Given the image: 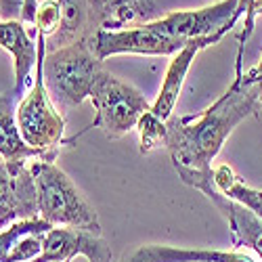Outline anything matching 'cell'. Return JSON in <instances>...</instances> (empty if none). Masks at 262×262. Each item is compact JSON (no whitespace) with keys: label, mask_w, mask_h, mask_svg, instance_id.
<instances>
[{"label":"cell","mask_w":262,"mask_h":262,"mask_svg":"<svg viewBox=\"0 0 262 262\" xmlns=\"http://www.w3.org/2000/svg\"><path fill=\"white\" fill-rule=\"evenodd\" d=\"M122 262H256L246 252L183 250L172 246H141L124 256Z\"/></svg>","instance_id":"cell-13"},{"label":"cell","mask_w":262,"mask_h":262,"mask_svg":"<svg viewBox=\"0 0 262 262\" xmlns=\"http://www.w3.org/2000/svg\"><path fill=\"white\" fill-rule=\"evenodd\" d=\"M137 130H139V139H141V154H151V151H156L160 147H166L168 126L164 120L151 114V109L141 116Z\"/></svg>","instance_id":"cell-17"},{"label":"cell","mask_w":262,"mask_h":262,"mask_svg":"<svg viewBox=\"0 0 262 262\" xmlns=\"http://www.w3.org/2000/svg\"><path fill=\"white\" fill-rule=\"evenodd\" d=\"M0 49L13 57V68H15L13 95L24 97L28 93V86L32 89L34 84L32 70H36L38 63V42L32 40V34L19 19L13 21L0 19Z\"/></svg>","instance_id":"cell-9"},{"label":"cell","mask_w":262,"mask_h":262,"mask_svg":"<svg viewBox=\"0 0 262 262\" xmlns=\"http://www.w3.org/2000/svg\"><path fill=\"white\" fill-rule=\"evenodd\" d=\"M214 183L223 195H227L229 200H233L237 204L246 206L262 221V191L248 187L244 183V179L239 177L231 166H227V164L216 166L214 168Z\"/></svg>","instance_id":"cell-16"},{"label":"cell","mask_w":262,"mask_h":262,"mask_svg":"<svg viewBox=\"0 0 262 262\" xmlns=\"http://www.w3.org/2000/svg\"><path fill=\"white\" fill-rule=\"evenodd\" d=\"M260 112L256 86L244 80V63L237 59L235 80L229 91L198 116H170L166 122V149L174 168L212 174V160L223 149L229 135L246 118Z\"/></svg>","instance_id":"cell-1"},{"label":"cell","mask_w":262,"mask_h":262,"mask_svg":"<svg viewBox=\"0 0 262 262\" xmlns=\"http://www.w3.org/2000/svg\"><path fill=\"white\" fill-rule=\"evenodd\" d=\"M38 42V63L32 89L21 97L17 103V126L24 141L36 149H59L63 145L65 120L53 105L47 86H45V72H42V61L47 55V36L36 34Z\"/></svg>","instance_id":"cell-4"},{"label":"cell","mask_w":262,"mask_h":262,"mask_svg":"<svg viewBox=\"0 0 262 262\" xmlns=\"http://www.w3.org/2000/svg\"><path fill=\"white\" fill-rule=\"evenodd\" d=\"M76 260H78V258H74V260H70V262H76ZM86 262H89V260H86Z\"/></svg>","instance_id":"cell-24"},{"label":"cell","mask_w":262,"mask_h":262,"mask_svg":"<svg viewBox=\"0 0 262 262\" xmlns=\"http://www.w3.org/2000/svg\"><path fill=\"white\" fill-rule=\"evenodd\" d=\"M248 82V80H246ZM254 86H256V97H258V107L262 112V78H256V80H250Z\"/></svg>","instance_id":"cell-23"},{"label":"cell","mask_w":262,"mask_h":262,"mask_svg":"<svg viewBox=\"0 0 262 262\" xmlns=\"http://www.w3.org/2000/svg\"><path fill=\"white\" fill-rule=\"evenodd\" d=\"M221 212L231 231V242L235 248H250L258 254L262 262V221L246 206L229 200L227 195H221L216 202H212Z\"/></svg>","instance_id":"cell-14"},{"label":"cell","mask_w":262,"mask_h":262,"mask_svg":"<svg viewBox=\"0 0 262 262\" xmlns=\"http://www.w3.org/2000/svg\"><path fill=\"white\" fill-rule=\"evenodd\" d=\"M61 26L51 38H47V53L70 47L80 40L95 38V32L91 28L89 0H61Z\"/></svg>","instance_id":"cell-15"},{"label":"cell","mask_w":262,"mask_h":262,"mask_svg":"<svg viewBox=\"0 0 262 262\" xmlns=\"http://www.w3.org/2000/svg\"><path fill=\"white\" fill-rule=\"evenodd\" d=\"M80 256L89 262H112V248L101 235L82 229L53 227L45 235V250L34 262H70Z\"/></svg>","instance_id":"cell-8"},{"label":"cell","mask_w":262,"mask_h":262,"mask_svg":"<svg viewBox=\"0 0 262 262\" xmlns=\"http://www.w3.org/2000/svg\"><path fill=\"white\" fill-rule=\"evenodd\" d=\"M89 13L91 28L97 34L99 30L114 32L156 21L158 5L154 0H89Z\"/></svg>","instance_id":"cell-10"},{"label":"cell","mask_w":262,"mask_h":262,"mask_svg":"<svg viewBox=\"0 0 262 262\" xmlns=\"http://www.w3.org/2000/svg\"><path fill=\"white\" fill-rule=\"evenodd\" d=\"M61 0H40L36 9V34L51 38L61 26Z\"/></svg>","instance_id":"cell-19"},{"label":"cell","mask_w":262,"mask_h":262,"mask_svg":"<svg viewBox=\"0 0 262 262\" xmlns=\"http://www.w3.org/2000/svg\"><path fill=\"white\" fill-rule=\"evenodd\" d=\"M256 78H262V59H260V63L256 65V68L254 70H250L248 74H244V80H256Z\"/></svg>","instance_id":"cell-22"},{"label":"cell","mask_w":262,"mask_h":262,"mask_svg":"<svg viewBox=\"0 0 262 262\" xmlns=\"http://www.w3.org/2000/svg\"><path fill=\"white\" fill-rule=\"evenodd\" d=\"M89 99L97 112L93 128L99 126L112 141L122 139L130 130H135L141 116L151 109V103L139 89L116 78L105 68L97 76Z\"/></svg>","instance_id":"cell-5"},{"label":"cell","mask_w":262,"mask_h":262,"mask_svg":"<svg viewBox=\"0 0 262 262\" xmlns=\"http://www.w3.org/2000/svg\"><path fill=\"white\" fill-rule=\"evenodd\" d=\"M30 170L36 183L40 218L53 227L82 229L101 235V223L95 208L61 168L47 160H32Z\"/></svg>","instance_id":"cell-3"},{"label":"cell","mask_w":262,"mask_h":262,"mask_svg":"<svg viewBox=\"0 0 262 262\" xmlns=\"http://www.w3.org/2000/svg\"><path fill=\"white\" fill-rule=\"evenodd\" d=\"M15 95H0V158L7 164L15 162H32V160H47L55 162L59 149H36L30 147L19 133L17 126V105Z\"/></svg>","instance_id":"cell-12"},{"label":"cell","mask_w":262,"mask_h":262,"mask_svg":"<svg viewBox=\"0 0 262 262\" xmlns=\"http://www.w3.org/2000/svg\"><path fill=\"white\" fill-rule=\"evenodd\" d=\"M45 235L47 233H32L21 237L7 254L5 262H34L45 250Z\"/></svg>","instance_id":"cell-20"},{"label":"cell","mask_w":262,"mask_h":262,"mask_svg":"<svg viewBox=\"0 0 262 262\" xmlns=\"http://www.w3.org/2000/svg\"><path fill=\"white\" fill-rule=\"evenodd\" d=\"M237 11H239V13H246L244 30H242V34L237 36V40H239V51H237V55L244 57V49H246V42L250 40L252 32H254L256 17L262 15V0H239Z\"/></svg>","instance_id":"cell-21"},{"label":"cell","mask_w":262,"mask_h":262,"mask_svg":"<svg viewBox=\"0 0 262 262\" xmlns=\"http://www.w3.org/2000/svg\"><path fill=\"white\" fill-rule=\"evenodd\" d=\"M47 93L59 114H68L91 97L93 84L103 72L93 40H80L70 47L47 53L42 61Z\"/></svg>","instance_id":"cell-2"},{"label":"cell","mask_w":262,"mask_h":262,"mask_svg":"<svg viewBox=\"0 0 262 262\" xmlns=\"http://www.w3.org/2000/svg\"><path fill=\"white\" fill-rule=\"evenodd\" d=\"M51 229H53V225H49L47 221L32 218V221H19V223L7 227L5 231H0V262L7 260V254L11 252V248L21 237L32 235V233H49Z\"/></svg>","instance_id":"cell-18"},{"label":"cell","mask_w":262,"mask_h":262,"mask_svg":"<svg viewBox=\"0 0 262 262\" xmlns=\"http://www.w3.org/2000/svg\"><path fill=\"white\" fill-rule=\"evenodd\" d=\"M218 38L214 36H208V38H193L189 40L187 45L172 57L170 65H168V72H166V78L162 82V89H160V95L158 99L151 103V114L158 116L160 120L168 122L170 116L174 114V107H177V101L181 97V91H183V84H185V78H187V72L191 68V63L195 59L202 49L210 47V45H216Z\"/></svg>","instance_id":"cell-11"},{"label":"cell","mask_w":262,"mask_h":262,"mask_svg":"<svg viewBox=\"0 0 262 262\" xmlns=\"http://www.w3.org/2000/svg\"><path fill=\"white\" fill-rule=\"evenodd\" d=\"M95 53L101 61L114 55H147V57H168L177 55L185 45L174 38L166 28L164 19L149 21L143 26L124 30H99L93 38Z\"/></svg>","instance_id":"cell-6"},{"label":"cell","mask_w":262,"mask_h":262,"mask_svg":"<svg viewBox=\"0 0 262 262\" xmlns=\"http://www.w3.org/2000/svg\"><path fill=\"white\" fill-rule=\"evenodd\" d=\"M32 218H40V210L30 162H0V231Z\"/></svg>","instance_id":"cell-7"}]
</instances>
